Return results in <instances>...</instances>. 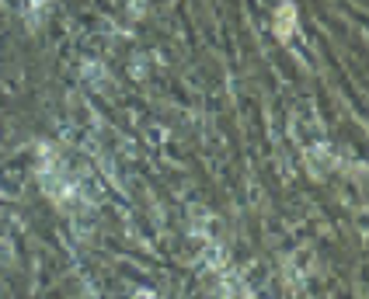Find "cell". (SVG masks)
<instances>
[{"instance_id":"1","label":"cell","mask_w":369,"mask_h":299,"mask_svg":"<svg viewBox=\"0 0 369 299\" xmlns=\"http://www.w3.org/2000/svg\"><path fill=\"white\" fill-rule=\"evenodd\" d=\"M289 28H293V7L286 4L279 11V39H289Z\"/></svg>"}]
</instances>
